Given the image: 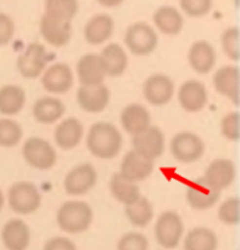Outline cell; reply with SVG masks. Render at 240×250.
<instances>
[{"instance_id":"1","label":"cell","mask_w":240,"mask_h":250,"mask_svg":"<svg viewBox=\"0 0 240 250\" xmlns=\"http://www.w3.org/2000/svg\"><path fill=\"white\" fill-rule=\"evenodd\" d=\"M86 146L95 157L100 160H111L119 155L123 146V136L115 125L98 122L90 127Z\"/></svg>"},{"instance_id":"2","label":"cell","mask_w":240,"mask_h":250,"mask_svg":"<svg viewBox=\"0 0 240 250\" xmlns=\"http://www.w3.org/2000/svg\"><path fill=\"white\" fill-rule=\"evenodd\" d=\"M93 221L92 208L81 201H67L56 212V222L60 229L69 234H80L91 227Z\"/></svg>"},{"instance_id":"3","label":"cell","mask_w":240,"mask_h":250,"mask_svg":"<svg viewBox=\"0 0 240 250\" xmlns=\"http://www.w3.org/2000/svg\"><path fill=\"white\" fill-rule=\"evenodd\" d=\"M8 206L16 214L30 215L37 211L41 204L38 188L31 182H17L8 190Z\"/></svg>"},{"instance_id":"4","label":"cell","mask_w":240,"mask_h":250,"mask_svg":"<svg viewBox=\"0 0 240 250\" xmlns=\"http://www.w3.org/2000/svg\"><path fill=\"white\" fill-rule=\"evenodd\" d=\"M125 44L134 56L151 55L158 46L157 32L151 25L144 21L134 22L126 30Z\"/></svg>"},{"instance_id":"5","label":"cell","mask_w":240,"mask_h":250,"mask_svg":"<svg viewBox=\"0 0 240 250\" xmlns=\"http://www.w3.org/2000/svg\"><path fill=\"white\" fill-rule=\"evenodd\" d=\"M184 234L182 217L174 211H165L158 217L154 226V236L159 246L174 249L179 246Z\"/></svg>"},{"instance_id":"6","label":"cell","mask_w":240,"mask_h":250,"mask_svg":"<svg viewBox=\"0 0 240 250\" xmlns=\"http://www.w3.org/2000/svg\"><path fill=\"white\" fill-rule=\"evenodd\" d=\"M22 156L28 166L37 170H50L56 162L55 149L40 137H30L25 142Z\"/></svg>"},{"instance_id":"7","label":"cell","mask_w":240,"mask_h":250,"mask_svg":"<svg viewBox=\"0 0 240 250\" xmlns=\"http://www.w3.org/2000/svg\"><path fill=\"white\" fill-rule=\"evenodd\" d=\"M171 152L182 163H193L202 158L205 152V144L196 133L190 131L179 132L172 138Z\"/></svg>"},{"instance_id":"8","label":"cell","mask_w":240,"mask_h":250,"mask_svg":"<svg viewBox=\"0 0 240 250\" xmlns=\"http://www.w3.org/2000/svg\"><path fill=\"white\" fill-rule=\"evenodd\" d=\"M47 62H49V56L44 45L32 42L19 56L17 69L24 78L35 79L44 72Z\"/></svg>"},{"instance_id":"9","label":"cell","mask_w":240,"mask_h":250,"mask_svg":"<svg viewBox=\"0 0 240 250\" xmlns=\"http://www.w3.org/2000/svg\"><path fill=\"white\" fill-rule=\"evenodd\" d=\"M98 180L97 170L90 163H83L73 167L66 175L64 189L71 196H81L93 189Z\"/></svg>"},{"instance_id":"10","label":"cell","mask_w":240,"mask_h":250,"mask_svg":"<svg viewBox=\"0 0 240 250\" xmlns=\"http://www.w3.org/2000/svg\"><path fill=\"white\" fill-rule=\"evenodd\" d=\"M132 146L134 151H137L143 157L154 162V160L159 158L165 151V137L159 127L151 125L144 132L133 136Z\"/></svg>"},{"instance_id":"11","label":"cell","mask_w":240,"mask_h":250,"mask_svg":"<svg viewBox=\"0 0 240 250\" xmlns=\"http://www.w3.org/2000/svg\"><path fill=\"white\" fill-rule=\"evenodd\" d=\"M174 90V82L168 76L157 73L146 79L143 92L144 97L149 104L154 106H163L169 103V101L173 98Z\"/></svg>"},{"instance_id":"12","label":"cell","mask_w":240,"mask_h":250,"mask_svg":"<svg viewBox=\"0 0 240 250\" xmlns=\"http://www.w3.org/2000/svg\"><path fill=\"white\" fill-rule=\"evenodd\" d=\"M41 85L47 92L63 95L69 92L73 86V72L64 62H55L45 70L41 78Z\"/></svg>"},{"instance_id":"13","label":"cell","mask_w":240,"mask_h":250,"mask_svg":"<svg viewBox=\"0 0 240 250\" xmlns=\"http://www.w3.org/2000/svg\"><path fill=\"white\" fill-rule=\"evenodd\" d=\"M40 35L44 41L55 47L65 46L72 37V24L71 21H60L45 14L40 19Z\"/></svg>"},{"instance_id":"14","label":"cell","mask_w":240,"mask_h":250,"mask_svg":"<svg viewBox=\"0 0 240 250\" xmlns=\"http://www.w3.org/2000/svg\"><path fill=\"white\" fill-rule=\"evenodd\" d=\"M111 93L105 85L80 86L77 91V102L81 110L90 113H99L110 104Z\"/></svg>"},{"instance_id":"15","label":"cell","mask_w":240,"mask_h":250,"mask_svg":"<svg viewBox=\"0 0 240 250\" xmlns=\"http://www.w3.org/2000/svg\"><path fill=\"white\" fill-rule=\"evenodd\" d=\"M178 101L185 111L198 112L206 106L208 101L205 85L199 81L190 79L182 84L178 91Z\"/></svg>"},{"instance_id":"16","label":"cell","mask_w":240,"mask_h":250,"mask_svg":"<svg viewBox=\"0 0 240 250\" xmlns=\"http://www.w3.org/2000/svg\"><path fill=\"white\" fill-rule=\"evenodd\" d=\"M220 198V191L212 188L204 178L200 177L190 184L186 190V200L193 209H210Z\"/></svg>"},{"instance_id":"17","label":"cell","mask_w":240,"mask_h":250,"mask_svg":"<svg viewBox=\"0 0 240 250\" xmlns=\"http://www.w3.org/2000/svg\"><path fill=\"white\" fill-rule=\"evenodd\" d=\"M1 240L7 250H26L31 242V230L20 218H12L4 224Z\"/></svg>"},{"instance_id":"18","label":"cell","mask_w":240,"mask_h":250,"mask_svg":"<svg viewBox=\"0 0 240 250\" xmlns=\"http://www.w3.org/2000/svg\"><path fill=\"white\" fill-rule=\"evenodd\" d=\"M77 75L83 86H95L103 84L106 73L100 57L95 53H87L77 62Z\"/></svg>"},{"instance_id":"19","label":"cell","mask_w":240,"mask_h":250,"mask_svg":"<svg viewBox=\"0 0 240 250\" xmlns=\"http://www.w3.org/2000/svg\"><path fill=\"white\" fill-rule=\"evenodd\" d=\"M236 177V167L232 161L218 158L213 161L206 169L203 178L218 191L226 189L232 184Z\"/></svg>"},{"instance_id":"20","label":"cell","mask_w":240,"mask_h":250,"mask_svg":"<svg viewBox=\"0 0 240 250\" xmlns=\"http://www.w3.org/2000/svg\"><path fill=\"white\" fill-rule=\"evenodd\" d=\"M120 122L127 133L137 136L151 126V113L144 105L129 104L121 111Z\"/></svg>"},{"instance_id":"21","label":"cell","mask_w":240,"mask_h":250,"mask_svg":"<svg viewBox=\"0 0 240 250\" xmlns=\"http://www.w3.org/2000/svg\"><path fill=\"white\" fill-rule=\"evenodd\" d=\"M153 161H149L134 150H131L121 161L120 174L129 181L139 182L148 178L153 171Z\"/></svg>"},{"instance_id":"22","label":"cell","mask_w":240,"mask_h":250,"mask_svg":"<svg viewBox=\"0 0 240 250\" xmlns=\"http://www.w3.org/2000/svg\"><path fill=\"white\" fill-rule=\"evenodd\" d=\"M213 84L217 92L239 105V69L232 65L220 67L214 73Z\"/></svg>"},{"instance_id":"23","label":"cell","mask_w":240,"mask_h":250,"mask_svg":"<svg viewBox=\"0 0 240 250\" xmlns=\"http://www.w3.org/2000/svg\"><path fill=\"white\" fill-rule=\"evenodd\" d=\"M217 61L214 47L208 42L198 41L192 44L188 51V62L199 75H207L213 70Z\"/></svg>"},{"instance_id":"24","label":"cell","mask_w":240,"mask_h":250,"mask_svg":"<svg viewBox=\"0 0 240 250\" xmlns=\"http://www.w3.org/2000/svg\"><path fill=\"white\" fill-rule=\"evenodd\" d=\"M114 30V21L111 16L100 13L93 16L85 25L84 35L91 45H100L109 41Z\"/></svg>"},{"instance_id":"25","label":"cell","mask_w":240,"mask_h":250,"mask_svg":"<svg viewBox=\"0 0 240 250\" xmlns=\"http://www.w3.org/2000/svg\"><path fill=\"white\" fill-rule=\"evenodd\" d=\"M84 135V127L80 121L70 117L64 119L55 130V141L60 149L71 150L80 144Z\"/></svg>"},{"instance_id":"26","label":"cell","mask_w":240,"mask_h":250,"mask_svg":"<svg viewBox=\"0 0 240 250\" xmlns=\"http://www.w3.org/2000/svg\"><path fill=\"white\" fill-rule=\"evenodd\" d=\"M100 57L101 64L105 70L106 76L119 77L125 72L129 65V58L125 50L117 42H111L104 47Z\"/></svg>"},{"instance_id":"27","label":"cell","mask_w":240,"mask_h":250,"mask_svg":"<svg viewBox=\"0 0 240 250\" xmlns=\"http://www.w3.org/2000/svg\"><path fill=\"white\" fill-rule=\"evenodd\" d=\"M153 22L155 27L166 36L179 35L184 27L183 14L169 5H164L155 11Z\"/></svg>"},{"instance_id":"28","label":"cell","mask_w":240,"mask_h":250,"mask_svg":"<svg viewBox=\"0 0 240 250\" xmlns=\"http://www.w3.org/2000/svg\"><path fill=\"white\" fill-rule=\"evenodd\" d=\"M65 104L59 98L41 97L33 105L32 115L38 123L53 124L64 116Z\"/></svg>"},{"instance_id":"29","label":"cell","mask_w":240,"mask_h":250,"mask_svg":"<svg viewBox=\"0 0 240 250\" xmlns=\"http://www.w3.org/2000/svg\"><path fill=\"white\" fill-rule=\"evenodd\" d=\"M26 93L18 85H4L0 87V113L4 116H16L24 109Z\"/></svg>"},{"instance_id":"30","label":"cell","mask_w":240,"mask_h":250,"mask_svg":"<svg viewBox=\"0 0 240 250\" xmlns=\"http://www.w3.org/2000/svg\"><path fill=\"white\" fill-rule=\"evenodd\" d=\"M110 189L112 195L120 203L129 206L141 197L140 189L135 182L129 181L120 172H115L110 181Z\"/></svg>"},{"instance_id":"31","label":"cell","mask_w":240,"mask_h":250,"mask_svg":"<svg viewBox=\"0 0 240 250\" xmlns=\"http://www.w3.org/2000/svg\"><path fill=\"white\" fill-rule=\"evenodd\" d=\"M218 237L211 229L198 227L186 235L184 250H217Z\"/></svg>"},{"instance_id":"32","label":"cell","mask_w":240,"mask_h":250,"mask_svg":"<svg viewBox=\"0 0 240 250\" xmlns=\"http://www.w3.org/2000/svg\"><path fill=\"white\" fill-rule=\"evenodd\" d=\"M125 215L134 227L144 228L153 218V208L148 198L140 197L134 203L125 206Z\"/></svg>"},{"instance_id":"33","label":"cell","mask_w":240,"mask_h":250,"mask_svg":"<svg viewBox=\"0 0 240 250\" xmlns=\"http://www.w3.org/2000/svg\"><path fill=\"white\" fill-rule=\"evenodd\" d=\"M78 8V0H45V14L60 21H72Z\"/></svg>"},{"instance_id":"34","label":"cell","mask_w":240,"mask_h":250,"mask_svg":"<svg viewBox=\"0 0 240 250\" xmlns=\"http://www.w3.org/2000/svg\"><path fill=\"white\" fill-rule=\"evenodd\" d=\"M22 129L18 122L10 118L0 119V146L13 147L20 143Z\"/></svg>"},{"instance_id":"35","label":"cell","mask_w":240,"mask_h":250,"mask_svg":"<svg viewBox=\"0 0 240 250\" xmlns=\"http://www.w3.org/2000/svg\"><path fill=\"white\" fill-rule=\"evenodd\" d=\"M222 47L225 55L233 62H238L240 58L239 49V28L232 26L222 35Z\"/></svg>"},{"instance_id":"36","label":"cell","mask_w":240,"mask_h":250,"mask_svg":"<svg viewBox=\"0 0 240 250\" xmlns=\"http://www.w3.org/2000/svg\"><path fill=\"white\" fill-rule=\"evenodd\" d=\"M180 7L191 18L204 17L212 10L213 0H179Z\"/></svg>"},{"instance_id":"37","label":"cell","mask_w":240,"mask_h":250,"mask_svg":"<svg viewBox=\"0 0 240 250\" xmlns=\"http://www.w3.org/2000/svg\"><path fill=\"white\" fill-rule=\"evenodd\" d=\"M218 217L222 223L234 226L239 223V198L232 197L220 204Z\"/></svg>"},{"instance_id":"38","label":"cell","mask_w":240,"mask_h":250,"mask_svg":"<svg viewBox=\"0 0 240 250\" xmlns=\"http://www.w3.org/2000/svg\"><path fill=\"white\" fill-rule=\"evenodd\" d=\"M148 238L139 232H127L118 241L117 250H148Z\"/></svg>"},{"instance_id":"39","label":"cell","mask_w":240,"mask_h":250,"mask_svg":"<svg viewBox=\"0 0 240 250\" xmlns=\"http://www.w3.org/2000/svg\"><path fill=\"white\" fill-rule=\"evenodd\" d=\"M222 133L228 141H238L239 132V112H231L222 121Z\"/></svg>"},{"instance_id":"40","label":"cell","mask_w":240,"mask_h":250,"mask_svg":"<svg viewBox=\"0 0 240 250\" xmlns=\"http://www.w3.org/2000/svg\"><path fill=\"white\" fill-rule=\"evenodd\" d=\"M16 25L13 19L4 12H0V46H5L12 41Z\"/></svg>"},{"instance_id":"41","label":"cell","mask_w":240,"mask_h":250,"mask_svg":"<svg viewBox=\"0 0 240 250\" xmlns=\"http://www.w3.org/2000/svg\"><path fill=\"white\" fill-rule=\"evenodd\" d=\"M42 250H77L75 244L67 237L56 236L50 238L46 243H45L44 249Z\"/></svg>"},{"instance_id":"42","label":"cell","mask_w":240,"mask_h":250,"mask_svg":"<svg viewBox=\"0 0 240 250\" xmlns=\"http://www.w3.org/2000/svg\"><path fill=\"white\" fill-rule=\"evenodd\" d=\"M97 1L104 7H117L123 4L125 0H97Z\"/></svg>"},{"instance_id":"43","label":"cell","mask_w":240,"mask_h":250,"mask_svg":"<svg viewBox=\"0 0 240 250\" xmlns=\"http://www.w3.org/2000/svg\"><path fill=\"white\" fill-rule=\"evenodd\" d=\"M5 206V196L2 194V191L0 190V211H1L2 208H4Z\"/></svg>"}]
</instances>
